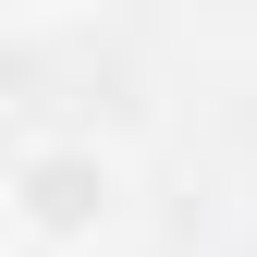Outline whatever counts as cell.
Listing matches in <instances>:
<instances>
[{"label":"cell","instance_id":"cell-1","mask_svg":"<svg viewBox=\"0 0 257 257\" xmlns=\"http://www.w3.org/2000/svg\"><path fill=\"white\" fill-rule=\"evenodd\" d=\"M135 220V159L98 135H25L0 159V233L13 257H98Z\"/></svg>","mask_w":257,"mask_h":257},{"label":"cell","instance_id":"cell-2","mask_svg":"<svg viewBox=\"0 0 257 257\" xmlns=\"http://www.w3.org/2000/svg\"><path fill=\"white\" fill-rule=\"evenodd\" d=\"M0 13H74V0H0Z\"/></svg>","mask_w":257,"mask_h":257}]
</instances>
